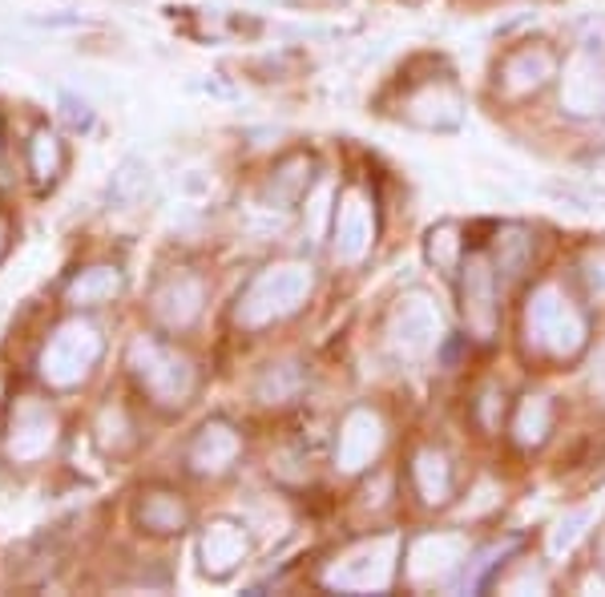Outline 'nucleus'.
Instances as JSON below:
<instances>
[{"instance_id": "nucleus-4", "label": "nucleus", "mask_w": 605, "mask_h": 597, "mask_svg": "<svg viewBox=\"0 0 605 597\" xmlns=\"http://www.w3.org/2000/svg\"><path fill=\"white\" fill-rule=\"evenodd\" d=\"M149 190H154V170L142 158H125L110 178V206L130 211V206H137V202L146 199Z\"/></svg>"}, {"instance_id": "nucleus-9", "label": "nucleus", "mask_w": 605, "mask_h": 597, "mask_svg": "<svg viewBox=\"0 0 605 597\" xmlns=\"http://www.w3.org/2000/svg\"><path fill=\"white\" fill-rule=\"evenodd\" d=\"M61 117L74 125V129H89V125H93V110H89V101L74 98V93H65L61 98Z\"/></svg>"}, {"instance_id": "nucleus-2", "label": "nucleus", "mask_w": 605, "mask_h": 597, "mask_svg": "<svg viewBox=\"0 0 605 597\" xmlns=\"http://www.w3.org/2000/svg\"><path fill=\"white\" fill-rule=\"evenodd\" d=\"M243 553H247V537H243V529H238V525H231V521L214 525L211 533H206V541H202L206 573H214V577H226V573H231L238 561H243Z\"/></svg>"}, {"instance_id": "nucleus-5", "label": "nucleus", "mask_w": 605, "mask_h": 597, "mask_svg": "<svg viewBox=\"0 0 605 597\" xmlns=\"http://www.w3.org/2000/svg\"><path fill=\"white\" fill-rule=\"evenodd\" d=\"M117 291H122V274H117V267H93V271H86L81 279L69 283V303H77V307H93V303L113 298Z\"/></svg>"}, {"instance_id": "nucleus-10", "label": "nucleus", "mask_w": 605, "mask_h": 597, "mask_svg": "<svg viewBox=\"0 0 605 597\" xmlns=\"http://www.w3.org/2000/svg\"><path fill=\"white\" fill-rule=\"evenodd\" d=\"M578 521H581V517H578ZM578 521L561 525V533L553 537V549H557V553H561V549H565V545H573V537H578Z\"/></svg>"}, {"instance_id": "nucleus-7", "label": "nucleus", "mask_w": 605, "mask_h": 597, "mask_svg": "<svg viewBox=\"0 0 605 597\" xmlns=\"http://www.w3.org/2000/svg\"><path fill=\"white\" fill-rule=\"evenodd\" d=\"M142 521H146V529H154V533H178L186 525V509L178 505V497H166V505H161L158 497H149L146 505H142Z\"/></svg>"}, {"instance_id": "nucleus-8", "label": "nucleus", "mask_w": 605, "mask_h": 597, "mask_svg": "<svg viewBox=\"0 0 605 597\" xmlns=\"http://www.w3.org/2000/svg\"><path fill=\"white\" fill-rule=\"evenodd\" d=\"M29 29H45V33H65V29H86L89 16L86 13H33L25 16Z\"/></svg>"}, {"instance_id": "nucleus-6", "label": "nucleus", "mask_w": 605, "mask_h": 597, "mask_svg": "<svg viewBox=\"0 0 605 597\" xmlns=\"http://www.w3.org/2000/svg\"><path fill=\"white\" fill-rule=\"evenodd\" d=\"M61 166H65L61 142H57L49 129H37L33 142H29V170H33L41 182H53V178L61 174Z\"/></svg>"}, {"instance_id": "nucleus-3", "label": "nucleus", "mask_w": 605, "mask_h": 597, "mask_svg": "<svg viewBox=\"0 0 605 597\" xmlns=\"http://www.w3.org/2000/svg\"><path fill=\"white\" fill-rule=\"evenodd\" d=\"M29 440H37L41 452H49V444H53V416L45 408H33V404H25L13 424L9 452H13L16 461H33V444H29Z\"/></svg>"}, {"instance_id": "nucleus-1", "label": "nucleus", "mask_w": 605, "mask_h": 597, "mask_svg": "<svg viewBox=\"0 0 605 597\" xmlns=\"http://www.w3.org/2000/svg\"><path fill=\"white\" fill-rule=\"evenodd\" d=\"M101 356V339L89 324H65L57 336L45 343L41 356V375L57 387H74L89 375V368Z\"/></svg>"}]
</instances>
